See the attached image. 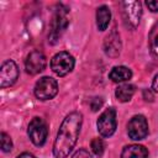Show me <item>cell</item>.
Wrapping results in <instances>:
<instances>
[{
	"label": "cell",
	"mask_w": 158,
	"mask_h": 158,
	"mask_svg": "<svg viewBox=\"0 0 158 158\" xmlns=\"http://www.w3.org/2000/svg\"><path fill=\"white\" fill-rule=\"evenodd\" d=\"M122 6H123L122 14H123L125 23L131 28H136L139 23V19L142 15L141 4L138 1H125Z\"/></svg>",
	"instance_id": "obj_8"
},
{
	"label": "cell",
	"mask_w": 158,
	"mask_h": 158,
	"mask_svg": "<svg viewBox=\"0 0 158 158\" xmlns=\"http://www.w3.org/2000/svg\"><path fill=\"white\" fill-rule=\"evenodd\" d=\"M149 46H151L152 52L156 56H158V22L151 30V33H149Z\"/></svg>",
	"instance_id": "obj_16"
},
{
	"label": "cell",
	"mask_w": 158,
	"mask_h": 158,
	"mask_svg": "<svg viewBox=\"0 0 158 158\" xmlns=\"http://www.w3.org/2000/svg\"><path fill=\"white\" fill-rule=\"evenodd\" d=\"M90 147L93 149V152L96 154V156H102L104 153V149H105V144H104V141L101 138H94L90 143Z\"/></svg>",
	"instance_id": "obj_17"
},
{
	"label": "cell",
	"mask_w": 158,
	"mask_h": 158,
	"mask_svg": "<svg viewBox=\"0 0 158 158\" xmlns=\"http://www.w3.org/2000/svg\"><path fill=\"white\" fill-rule=\"evenodd\" d=\"M68 26V17H67V9H63L62 5H59V9L56 10V14L53 16L52 23H51V32H49V42L54 44L62 36V33L65 31Z\"/></svg>",
	"instance_id": "obj_3"
},
{
	"label": "cell",
	"mask_w": 158,
	"mask_h": 158,
	"mask_svg": "<svg viewBox=\"0 0 158 158\" xmlns=\"http://www.w3.org/2000/svg\"><path fill=\"white\" fill-rule=\"evenodd\" d=\"M104 49H105V53L110 57L118 56L121 51V41L116 31H112L109 36H106L105 42H104Z\"/></svg>",
	"instance_id": "obj_11"
},
{
	"label": "cell",
	"mask_w": 158,
	"mask_h": 158,
	"mask_svg": "<svg viewBox=\"0 0 158 158\" xmlns=\"http://www.w3.org/2000/svg\"><path fill=\"white\" fill-rule=\"evenodd\" d=\"M135 94V86L131 84H121L117 86L115 95L117 98V100H120L121 102H127L131 100V98Z\"/></svg>",
	"instance_id": "obj_15"
},
{
	"label": "cell",
	"mask_w": 158,
	"mask_h": 158,
	"mask_svg": "<svg viewBox=\"0 0 158 158\" xmlns=\"http://www.w3.org/2000/svg\"><path fill=\"white\" fill-rule=\"evenodd\" d=\"M0 141H1V149L4 152H10L12 149V141H11L10 136H7L5 132H1Z\"/></svg>",
	"instance_id": "obj_18"
},
{
	"label": "cell",
	"mask_w": 158,
	"mask_h": 158,
	"mask_svg": "<svg viewBox=\"0 0 158 158\" xmlns=\"http://www.w3.org/2000/svg\"><path fill=\"white\" fill-rule=\"evenodd\" d=\"M58 93V84L51 77L41 78L35 86V95L40 100H51Z\"/></svg>",
	"instance_id": "obj_5"
},
{
	"label": "cell",
	"mask_w": 158,
	"mask_h": 158,
	"mask_svg": "<svg viewBox=\"0 0 158 158\" xmlns=\"http://www.w3.org/2000/svg\"><path fill=\"white\" fill-rule=\"evenodd\" d=\"M74 64H75L74 57L65 51L58 52L57 54L53 56V58L51 60L52 70L59 77H64L68 73H70L74 68Z\"/></svg>",
	"instance_id": "obj_2"
},
{
	"label": "cell",
	"mask_w": 158,
	"mask_h": 158,
	"mask_svg": "<svg viewBox=\"0 0 158 158\" xmlns=\"http://www.w3.org/2000/svg\"><path fill=\"white\" fill-rule=\"evenodd\" d=\"M109 78L115 81V83H122V81H127L132 78V72L130 68L123 67V65H118V67H114L112 70L109 74Z\"/></svg>",
	"instance_id": "obj_13"
},
{
	"label": "cell",
	"mask_w": 158,
	"mask_h": 158,
	"mask_svg": "<svg viewBox=\"0 0 158 158\" xmlns=\"http://www.w3.org/2000/svg\"><path fill=\"white\" fill-rule=\"evenodd\" d=\"M146 5L148 6V9L153 12L158 11V0H148L146 1Z\"/></svg>",
	"instance_id": "obj_21"
},
{
	"label": "cell",
	"mask_w": 158,
	"mask_h": 158,
	"mask_svg": "<svg viewBox=\"0 0 158 158\" xmlns=\"http://www.w3.org/2000/svg\"><path fill=\"white\" fill-rule=\"evenodd\" d=\"M27 133H28V137H30V139L32 141L33 144H36L38 147L43 146L46 139H47V135H48L46 122L41 117L32 118V121L28 123Z\"/></svg>",
	"instance_id": "obj_6"
},
{
	"label": "cell",
	"mask_w": 158,
	"mask_h": 158,
	"mask_svg": "<svg viewBox=\"0 0 158 158\" xmlns=\"http://www.w3.org/2000/svg\"><path fill=\"white\" fill-rule=\"evenodd\" d=\"M148 151L144 146L141 144H131L126 146L121 153V158H147Z\"/></svg>",
	"instance_id": "obj_12"
},
{
	"label": "cell",
	"mask_w": 158,
	"mask_h": 158,
	"mask_svg": "<svg viewBox=\"0 0 158 158\" xmlns=\"http://www.w3.org/2000/svg\"><path fill=\"white\" fill-rule=\"evenodd\" d=\"M25 68H26V72L28 74H32V75H36V74L41 73L46 68V57H44V54L41 51H32L26 58Z\"/></svg>",
	"instance_id": "obj_10"
},
{
	"label": "cell",
	"mask_w": 158,
	"mask_h": 158,
	"mask_svg": "<svg viewBox=\"0 0 158 158\" xmlns=\"http://www.w3.org/2000/svg\"><path fill=\"white\" fill-rule=\"evenodd\" d=\"M16 158H36L33 154H31V153H27V152H25V153H21V154H19Z\"/></svg>",
	"instance_id": "obj_24"
},
{
	"label": "cell",
	"mask_w": 158,
	"mask_h": 158,
	"mask_svg": "<svg viewBox=\"0 0 158 158\" xmlns=\"http://www.w3.org/2000/svg\"><path fill=\"white\" fill-rule=\"evenodd\" d=\"M101 106H102V99L101 98H94L90 101V107L93 111H98Z\"/></svg>",
	"instance_id": "obj_19"
},
{
	"label": "cell",
	"mask_w": 158,
	"mask_h": 158,
	"mask_svg": "<svg viewBox=\"0 0 158 158\" xmlns=\"http://www.w3.org/2000/svg\"><path fill=\"white\" fill-rule=\"evenodd\" d=\"M110 19H111V12L110 9L105 5L100 6L96 11V25L99 31H105L110 23Z\"/></svg>",
	"instance_id": "obj_14"
},
{
	"label": "cell",
	"mask_w": 158,
	"mask_h": 158,
	"mask_svg": "<svg viewBox=\"0 0 158 158\" xmlns=\"http://www.w3.org/2000/svg\"><path fill=\"white\" fill-rule=\"evenodd\" d=\"M72 158H93V157H91V154H90L86 149L81 148V149L77 151V152L73 154V157H72Z\"/></svg>",
	"instance_id": "obj_20"
},
{
	"label": "cell",
	"mask_w": 158,
	"mask_h": 158,
	"mask_svg": "<svg viewBox=\"0 0 158 158\" xmlns=\"http://www.w3.org/2000/svg\"><path fill=\"white\" fill-rule=\"evenodd\" d=\"M127 133L128 137L133 141H139L146 138V136L148 135V122L146 117L142 115L133 116L127 125Z\"/></svg>",
	"instance_id": "obj_7"
},
{
	"label": "cell",
	"mask_w": 158,
	"mask_h": 158,
	"mask_svg": "<svg viewBox=\"0 0 158 158\" xmlns=\"http://www.w3.org/2000/svg\"><path fill=\"white\" fill-rule=\"evenodd\" d=\"M83 123V115L78 111L70 112L63 120L57 138L53 144V154L56 158H67L73 151Z\"/></svg>",
	"instance_id": "obj_1"
},
{
	"label": "cell",
	"mask_w": 158,
	"mask_h": 158,
	"mask_svg": "<svg viewBox=\"0 0 158 158\" xmlns=\"http://www.w3.org/2000/svg\"><path fill=\"white\" fill-rule=\"evenodd\" d=\"M98 131L102 137H110L115 133L117 122H116V111L112 107L106 109L98 120Z\"/></svg>",
	"instance_id": "obj_4"
},
{
	"label": "cell",
	"mask_w": 158,
	"mask_h": 158,
	"mask_svg": "<svg viewBox=\"0 0 158 158\" xmlns=\"http://www.w3.org/2000/svg\"><path fill=\"white\" fill-rule=\"evenodd\" d=\"M19 78V68L14 60H6L2 63L0 69V86H11Z\"/></svg>",
	"instance_id": "obj_9"
},
{
	"label": "cell",
	"mask_w": 158,
	"mask_h": 158,
	"mask_svg": "<svg viewBox=\"0 0 158 158\" xmlns=\"http://www.w3.org/2000/svg\"><path fill=\"white\" fill-rule=\"evenodd\" d=\"M152 88H153V90H154V91H157V93H158V74H157V75L154 77V79H153Z\"/></svg>",
	"instance_id": "obj_23"
},
{
	"label": "cell",
	"mask_w": 158,
	"mask_h": 158,
	"mask_svg": "<svg viewBox=\"0 0 158 158\" xmlns=\"http://www.w3.org/2000/svg\"><path fill=\"white\" fill-rule=\"evenodd\" d=\"M143 98H144V100L146 101H152L153 100V95H152V93L149 91V90H143Z\"/></svg>",
	"instance_id": "obj_22"
}]
</instances>
